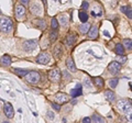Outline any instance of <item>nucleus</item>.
Wrapping results in <instances>:
<instances>
[{
  "mask_svg": "<svg viewBox=\"0 0 132 123\" xmlns=\"http://www.w3.org/2000/svg\"><path fill=\"white\" fill-rule=\"evenodd\" d=\"M30 11L32 14L34 15H39L42 13V9H41V7L39 5H36V3H32L31 7H30Z\"/></svg>",
  "mask_w": 132,
  "mask_h": 123,
  "instance_id": "nucleus-12",
  "label": "nucleus"
},
{
  "mask_svg": "<svg viewBox=\"0 0 132 123\" xmlns=\"http://www.w3.org/2000/svg\"><path fill=\"white\" fill-rule=\"evenodd\" d=\"M117 108L123 112L131 111V100L128 99H121L117 102Z\"/></svg>",
  "mask_w": 132,
  "mask_h": 123,
  "instance_id": "nucleus-2",
  "label": "nucleus"
},
{
  "mask_svg": "<svg viewBox=\"0 0 132 123\" xmlns=\"http://www.w3.org/2000/svg\"><path fill=\"white\" fill-rule=\"evenodd\" d=\"M63 76L65 77V79H67V80H69V79H71L72 78V77H71V75H69V74L67 73V72H63Z\"/></svg>",
  "mask_w": 132,
  "mask_h": 123,
  "instance_id": "nucleus-35",
  "label": "nucleus"
},
{
  "mask_svg": "<svg viewBox=\"0 0 132 123\" xmlns=\"http://www.w3.org/2000/svg\"><path fill=\"white\" fill-rule=\"evenodd\" d=\"M92 122V119L90 118H84L82 119V123H90Z\"/></svg>",
  "mask_w": 132,
  "mask_h": 123,
  "instance_id": "nucleus-38",
  "label": "nucleus"
},
{
  "mask_svg": "<svg viewBox=\"0 0 132 123\" xmlns=\"http://www.w3.org/2000/svg\"><path fill=\"white\" fill-rule=\"evenodd\" d=\"M76 33H74V32H69L68 33V35L66 36V44L67 45H69V46H72V45H74L75 44V42H76Z\"/></svg>",
  "mask_w": 132,
  "mask_h": 123,
  "instance_id": "nucleus-11",
  "label": "nucleus"
},
{
  "mask_svg": "<svg viewBox=\"0 0 132 123\" xmlns=\"http://www.w3.org/2000/svg\"><path fill=\"white\" fill-rule=\"evenodd\" d=\"M42 1H43V3H46V0H42Z\"/></svg>",
  "mask_w": 132,
  "mask_h": 123,
  "instance_id": "nucleus-41",
  "label": "nucleus"
},
{
  "mask_svg": "<svg viewBox=\"0 0 132 123\" xmlns=\"http://www.w3.org/2000/svg\"><path fill=\"white\" fill-rule=\"evenodd\" d=\"M0 61H1V64L3 66H10L11 65V57L9 55H3L1 56V58H0Z\"/></svg>",
  "mask_w": 132,
  "mask_h": 123,
  "instance_id": "nucleus-16",
  "label": "nucleus"
},
{
  "mask_svg": "<svg viewBox=\"0 0 132 123\" xmlns=\"http://www.w3.org/2000/svg\"><path fill=\"white\" fill-rule=\"evenodd\" d=\"M93 80H94L95 85H96L98 88H102V87H104V79H102L101 77H95Z\"/></svg>",
  "mask_w": 132,
  "mask_h": 123,
  "instance_id": "nucleus-22",
  "label": "nucleus"
},
{
  "mask_svg": "<svg viewBox=\"0 0 132 123\" xmlns=\"http://www.w3.org/2000/svg\"><path fill=\"white\" fill-rule=\"evenodd\" d=\"M97 35H98V28L96 25L90 27L88 30V36L90 39H96Z\"/></svg>",
  "mask_w": 132,
  "mask_h": 123,
  "instance_id": "nucleus-15",
  "label": "nucleus"
},
{
  "mask_svg": "<svg viewBox=\"0 0 132 123\" xmlns=\"http://www.w3.org/2000/svg\"><path fill=\"white\" fill-rule=\"evenodd\" d=\"M23 50L27 52H31L33 50H35V47L38 46V42L35 40H28L23 44Z\"/></svg>",
  "mask_w": 132,
  "mask_h": 123,
  "instance_id": "nucleus-5",
  "label": "nucleus"
},
{
  "mask_svg": "<svg viewBox=\"0 0 132 123\" xmlns=\"http://www.w3.org/2000/svg\"><path fill=\"white\" fill-rule=\"evenodd\" d=\"M114 52L117 53L118 55H123L125 54V47H123V45L120 44V43H118L117 45H116V47H114Z\"/></svg>",
  "mask_w": 132,
  "mask_h": 123,
  "instance_id": "nucleus-20",
  "label": "nucleus"
},
{
  "mask_svg": "<svg viewBox=\"0 0 132 123\" xmlns=\"http://www.w3.org/2000/svg\"><path fill=\"white\" fill-rule=\"evenodd\" d=\"M59 21H60V23L62 24V25H67V24H68V18H67V15H65V14L60 15Z\"/></svg>",
  "mask_w": 132,
  "mask_h": 123,
  "instance_id": "nucleus-26",
  "label": "nucleus"
},
{
  "mask_svg": "<svg viewBox=\"0 0 132 123\" xmlns=\"http://www.w3.org/2000/svg\"><path fill=\"white\" fill-rule=\"evenodd\" d=\"M47 118L50 119V120H54V119H55L54 113H53L52 111H47Z\"/></svg>",
  "mask_w": 132,
  "mask_h": 123,
  "instance_id": "nucleus-34",
  "label": "nucleus"
},
{
  "mask_svg": "<svg viewBox=\"0 0 132 123\" xmlns=\"http://www.w3.org/2000/svg\"><path fill=\"white\" fill-rule=\"evenodd\" d=\"M89 28H90V24L87 23V22H85V23H81L80 25H79V31L81 32V33H87L88 30H89Z\"/></svg>",
  "mask_w": 132,
  "mask_h": 123,
  "instance_id": "nucleus-21",
  "label": "nucleus"
},
{
  "mask_svg": "<svg viewBox=\"0 0 132 123\" xmlns=\"http://www.w3.org/2000/svg\"><path fill=\"white\" fill-rule=\"evenodd\" d=\"M81 93H82V90H81V85H80V84H77V85H76V88L72 89V91H71V95H72V97H74V98L80 96Z\"/></svg>",
  "mask_w": 132,
  "mask_h": 123,
  "instance_id": "nucleus-14",
  "label": "nucleus"
},
{
  "mask_svg": "<svg viewBox=\"0 0 132 123\" xmlns=\"http://www.w3.org/2000/svg\"><path fill=\"white\" fill-rule=\"evenodd\" d=\"M26 78L30 84H36L41 79V76L38 72H29L26 75Z\"/></svg>",
  "mask_w": 132,
  "mask_h": 123,
  "instance_id": "nucleus-3",
  "label": "nucleus"
},
{
  "mask_svg": "<svg viewBox=\"0 0 132 123\" xmlns=\"http://www.w3.org/2000/svg\"><path fill=\"white\" fill-rule=\"evenodd\" d=\"M51 106L53 107V109L56 110V111H60V110H61V107H60V104H59V103H55V102H52Z\"/></svg>",
  "mask_w": 132,
  "mask_h": 123,
  "instance_id": "nucleus-33",
  "label": "nucleus"
},
{
  "mask_svg": "<svg viewBox=\"0 0 132 123\" xmlns=\"http://www.w3.org/2000/svg\"><path fill=\"white\" fill-rule=\"evenodd\" d=\"M119 83V79L118 78H113V79H110L109 80V86L111 88H116L117 87V85Z\"/></svg>",
  "mask_w": 132,
  "mask_h": 123,
  "instance_id": "nucleus-31",
  "label": "nucleus"
},
{
  "mask_svg": "<svg viewBox=\"0 0 132 123\" xmlns=\"http://www.w3.org/2000/svg\"><path fill=\"white\" fill-rule=\"evenodd\" d=\"M48 77H50V79H51L52 81H54V83L60 81L61 80V71L59 68L53 69V71H51V73H50Z\"/></svg>",
  "mask_w": 132,
  "mask_h": 123,
  "instance_id": "nucleus-8",
  "label": "nucleus"
},
{
  "mask_svg": "<svg viewBox=\"0 0 132 123\" xmlns=\"http://www.w3.org/2000/svg\"><path fill=\"white\" fill-rule=\"evenodd\" d=\"M131 44H132V42H131V39H125V40H123V47H126L127 50L131 51V48H132Z\"/></svg>",
  "mask_w": 132,
  "mask_h": 123,
  "instance_id": "nucleus-27",
  "label": "nucleus"
},
{
  "mask_svg": "<svg viewBox=\"0 0 132 123\" xmlns=\"http://www.w3.org/2000/svg\"><path fill=\"white\" fill-rule=\"evenodd\" d=\"M55 100L57 103H65L68 101V96L63 92H57L55 95Z\"/></svg>",
  "mask_w": 132,
  "mask_h": 123,
  "instance_id": "nucleus-10",
  "label": "nucleus"
},
{
  "mask_svg": "<svg viewBox=\"0 0 132 123\" xmlns=\"http://www.w3.org/2000/svg\"><path fill=\"white\" fill-rule=\"evenodd\" d=\"M2 123H10V122H8V121H5V122H2Z\"/></svg>",
  "mask_w": 132,
  "mask_h": 123,
  "instance_id": "nucleus-42",
  "label": "nucleus"
},
{
  "mask_svg": "<svg viewBox=\"0 0 132 123\" xmlns=\"http://www.w3.org/2000/svg\"><path fill=\"white\" fill-rule=\"evenodd\" d=\"M3 111H5V114L7 118H13L14 116V111H13V107H12L11 103H9V102H6L5 106H3Z\"/></svg>",
  "mask_w": 132,
  "mask_h": 123,
  "instance_id": "nucleus-7",
  "label": "nucleus"
},
{
  "mask_svg": "<svg viewBox=\"0 0 132 123\" xmlns=\"http://www.w3.org/2000/svg\"><path fill=\"white\" fill-rule=\"evenodd\" d=\"M13 28V23L9 18H0V30L5 33L10 32Z\"/></svg>",
  "mask_w": 132,
  "mask_h": 123,
  "instance_id": "nucleus-1",
  "label": "nucleus"
},
{
  "mask_svg": "<svg viewBox=\"0 0 132 123\" xmlns=\"http://www.w3.org/2000/svg\"><path fill=\"white\" fill-rule=\"evenodd\" d=\"M93 121L94 123H106V120L101 116H99L97 113H94L93 114Z\"/></svg>",
  "mask_w": 132,
  "mask_h": 123,
  "instance_id": "nucleus-19",
  "label": "nucleus"
},
{
  "mask_svg": "<svg viewBox=\"0 0 132 123\" xmlns=\"http://www.w3.org/2000/svg\"><path fill=\"white\" fill-rule=\"evenodd\" d=\"M105 97H106V99L108 101H110V102L114 101V99H116V95H114V92L112 91V90H106Z\"/></svg>",
  "mask_w": 132,
  "mask_h": 123,
  "instance_id": "nucleus-17",
  "label": "nucleus"
},
{
  "mask_svg": "<svg viewBox=\"0 0 132 123\" xmlns=\"http://www.w3.org/2000/svg\"><path fill=\"white\" fill-rule=\"evenodd\" d=\"M35 24L41 29H45V22H44L43 19H36L35 20Z\"/></svg>",
  "mask_w": 132,
  "mask_h": 123,
  "instance_id": "nucleus-29",
  "label": "nucleus"
},
{
  "mask_svg": "<svg viewBox=\"0 0 132 123\" xmlns=\"http://www.w3.org/2000/svg\"><path fill=\"white\" fill-rule=\"evenodd\" d=\"M108 69H109L110 74H112V75H117V74L120 72V69H121V64L118 63L117 60L111 61V63L109 64V66H108Z\"/></svg>",
  "mask_w": 132,
  "mask_h": 123,
  "instance_id": "nucleus-6",
  "label": "nucleus"
},
{
  "mask_svg": "<svg viewBox=\"0 0 132 123\" xmlns=\"http://www.w3.org/2000/svg\"><path fill=\"white\" fill-rule=\"evenodd\" d=\"M88 2L87 1H84V2H82L81 3V7H82V9H84V10H86V9H88Z\"/></svg>",
  "mask_w": 132,
  "mask_h": 123,
  "instance_id": "nucleus-37",
  "label": "nucleus"
},
{
  "mask_svg": "<svg viewBox=\"0 0 132 123\" xmlns=\"http://www.w3.org/2000/svg\"><path fill=\"white\" fill-rule=\"evenodd\" d=\"M54 55H55L56 58H60L61 55H62V46L60 44H57L54 47Z\"/></svg>",
  "mask_w": 132,
  "mask_h": 123,
  "instance_id": "nucleus-25",
  "label": "nucleus"
},
{
  "mask_svg": "<svg viewBox=\"0 0 132 123\" xmlns=\"http://www.w3.org/2000/svg\"><path fill=\"white\" fill-rule=\"evenodd\" d=\"M127 57L126 56H123V55H118V57H117V61H118V63H126V61H127Z\"/></svg>",
  "mask_w": 132,
  "mask_h": 123,
  "instance_id": "nucleus-32",
  "label": "nucleus"
},
{
  "mask_svg": "<svg viewBox=\"0 0 132 123\" xmlns=\"http://www.w3.org/2000/svg\"><path fill=\"white\" fill-rule=\"evenodd\" d=\"M26 15V8L22 5H16L15 6V17L18 19H22Z\"/></svg>",
  "mask_w": 132,
  "mask_h": 123,
  "instance_id": "nucleus-9",
  "label": "nucleus"
},
{
  "mask_svg": "<svg viewBox=\"0 0 132 123\" xmlns=\"http://www.w3.org/2000/svg\"><path fill=\"white\" fill-rule=\"evenodd\" d=\"M66 66H67L69 72H72V73L76 72V66H75V63H74L72 57H68V58L66 59Z\"/></svg>",
  "mask_w": 132,
  "mask_h": 123,
  "instance_id": "nucleus-13",
  "label": "nucleus"
},
{
  "mask_svg": "<svg viewBox=\"0 0 132 123\" xmlns=\"http://www.w3.org/2000/svg\"><path fill=\"white\" fill-rule=\"evenodd\" d=\"M85 86H86L87 88H90V87H92V83H90V80H89L88 78H86V79H85Z\"/></svg>",
  "mask_w": 132,
  "mask_h": 123,
  "instance_id": "nucleus-36",
  "label": "nucleus"
},
{
  "mask_svg": "<svg viewBox=\"0 0 132 123\" xmlns=\"http://www.w3.org/2000/svg\"><path fill=\"white\" fill-rule=\"evenodd\" d=\"M50 59H51V55H50L47 52H42L38 55V57H36V63L45 65V64L48 63Z\"/></svg>",
  "mask_w": 132,
  "mask_h": 123,
  "instance_id": "nucleus-4",
  "label": "nucleus"
},
{
  "mask_svg": "<svg viewBox=\"0 0 132 123\" xmlns=\"http://www.w3.org/2000/svg\"><path fill=\"white\" fill-rule=\"evenodd\" d=\"M51 27H52L53 30H57V28H59V22H57V19L56 18H52Z\"/></svg>",
  "mask_w": 132,
  "mask_h": 123,
  "instance_id": "nucleus-30",
  "label": "nucleus"
},
{
  "mask_svg": "<svg viewBox=\"0 0 132 123\" xmlns=\"http://www.w3.org/2000/svg\"><path fill=\"white\" fill-rule=\"evenodd\" d=\"M104 34L107 36V38H110V34H109V32H108V31H104Z\"/></svg>",
  "mask_w": 132,
  "mask_h": 123,
  "instance_id": "nucleus-40",
  "label": "nucleus"
},
{
  "mask_svg": "<svg viewBox=\"0 0 132 123\" xmlns=\"http://www.w3.org/2000/svg\"><path fill=\"white\" fill-rule=\"evenodd\" d=\"M78 17H79V20H80L82 23L87 22V20H88V14L86 13L85 11H79V13H78Z\"/></svg>",
  "mask_w": 132,
  "mask_h": 123,
  "instance_id": "nucleus-24",
  "label": "nucleus"
},
{
  "mask_svg": "<svg viewBox=\"0 0 132 123\" xmlns=\"http://www.w3.org/2000/svg\"><path fill=\"white\" fill-rule=\"evenodd\" d=\"M57 36H59V33H57L56 30H53L51 33H50V41L51 42H54V41L57 39Z\"/></svg>",
  "mask_w": 132,
  "mask_h": 123,
  "instance_id": "nucleus-28",
  "label": "nucleus"
},
{
  "mask_svg": "<svg viewBox=\"0 0 132 123\" xmlns=\"http://www.w3.org/2000/svg\"><path fill=\"white\" fill-rule=\"evenodd\" d=\"M121 11L123 12V13H126L128 15V18L131 19L132 18V12H131V8L128 7V6H123L121 7Z\"/></svg>",
  "mask_w": 132,
  "mask_h": 123,
  "instance_id": "nucleus-23",
  "label": "nucleus"
},
{
  "mask_svg": "<svg viewBox=\"0 0 132 123\" xmlns=\"http://www.w3.org/2000/svg\"><path fill=\"white\" fill-rule=\"evenodd\" d=\"M29 1H30V0H20V2L23 3V5H27V3H28Z\"/></svg>",
  "mask_w": 132,
  "mask_h": 123,
  "instance_id": "nucleus-39",
  "label": "nucleus"
},
{
  "mask_svg": "<svg viewBox=\"0 0 132 123\" xmlns=\"http://www.w3.org/2000/svg\"><path fill=\"white\" fill-rule=\"evenodd\" d=\"M12 72H13L15 75H18L20 77H23V76H26L30 71H28V69H21V68H13Z\"/></svg>",
  "mask_w": 132,
  "mask_h": 123,
  "instance_id": "nucleus-18",
  "label": "nucleus"
}]
</instances>
